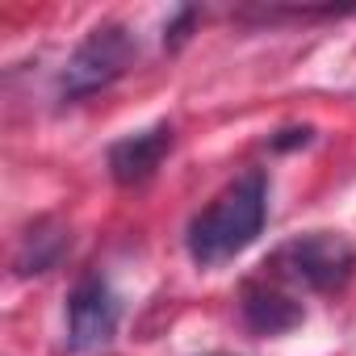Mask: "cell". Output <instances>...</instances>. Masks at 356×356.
Listing matches in <instances>:
<instances>
[{"mask_svg":"<svg viewBox=\"0 0 356 356\" xmlns=\"http://www.w3.org/2000/svg\"><path fill=\"white\" fill-rule=\"evenodd\" d=\"M239 314H243V327L256 335H285L306 318L302 302L281 281H248L239 293Z\"/></svg>","mask_w":356,"mask_h":356,"instance_id":"obj_6","label":"cell"},{"mask_svg":"<svg viewBox=\"0 0 356 356\" xmlns=\"http://www.w3.org/2000/svg\"><path fill=\"white\" fill-rule=\"evenodd\" d=\"M72 248V231L63 227V222H55V218H38L26 235H22V248H17V273L22 277H34V273H51L59 260H63V252Z\"/></svg>","mask_w":356,"mask_h":356,"instance_id":"obj_7","label":"cell"},{"mask_svg":"<svg viewBox=\"0 0 356 356\" xmlns=\"http://www.w3.org/2000/svg\"><path fill=\"white\" fill-rule=\"evenodd\" d=\"M138 59V42L126 26L105 22L97 26L67 59L63 76H59V97L63 101H84L101 88H109L113 80H122Z\"/></svg>","mask_w":356,"mask_h":356,"instance_id":"obj_3","label":"cell"},{"mask_svg":"<svg viewBox=\"0 0 356 356\" xmlns=\"http://www.w3.org/2000/svg\"><path fill=\"white\" fill-rule=\"evenodd\" d=\"M172 143H176V130L168 122H155V126H147L138 134L118 138L109 147V176H113V185H122V189L147 185L151 176L159 172L163 155L172 151Z\"/></svg>","mask_w":356,"mask_h":356,"instance_id":"obj_5","label":"cell"},{"mask_svg":"<svg viewBox=\"0 0 356 356\" xmlns=\"http://www.w3.org/2000/svg\"><path fill=\"white\" fill-rule=\"evenodd\" d=\"M268 222V181L264 172L252 168L202 210L193 214L189 231H185V248L193 256V264L202 268H218L227 260H235L239 252H248L260 231Z\"/></svg>","mask_w":356,"mask_h":356,"instance_id":"obj_1","label":"cell"},{"mask_svg":"<svg viewBox=\"0 0 356 356\" xmlns=\"http://www.w3.org/2000/svg\"><path fill=\"white\" fill-rule=\"evenodd\" d=\"M193 17H197V13H193V9H185L181 17H176V22L168 26V34H163V42H168V47H181V42L189 38V26H193Z\"/></svg>","mask_w":356,"mask_h":356,"instance_id":"obj_9","label":"cell"},{"mask_svg":"<svg viewBox=\"0 0 356 356\" xmlns=\"http://www.w3.org/2000/svg\"><path fill=\"white\" fill-rule=\"evenodd\" d=\"M310 138H314L310 126H285V130L273 134V151H293V147H306Z\"/></svg>","mask_w":356,"mask_h":356,"instance_id":"obj_8","label":"cell"},{"mask_svg":"<svg viewBox=\"0 0 356 356\" xmlns=\"http://www.w3.org/2000/svg\"><path fill=\"white\" fill-rule=\"evenodd\" d=\"M122 323V302L101 273H84L67 293V348L76 356H92L113 343Z\"/></svg>","mask_w":356,"mask_h":356,"instance_id":"obj_4","label":"cell"},{"mask_svg":"<svg viewBox=\"0 0 356 356\" xmlns=\"http://www.w3.org/2000/svg\"><path fill=\"white\" fill-rule=\"evenodd\" d=\"M356 273V248L339 231H310L273 256V277L310 293H339Z\"/></svg>","mask_w":356,"mask_h":356,"instance_id":"obj_2","label":"cell"}]
</instances>
